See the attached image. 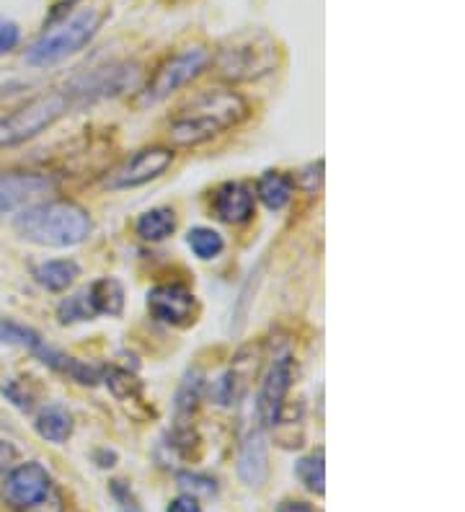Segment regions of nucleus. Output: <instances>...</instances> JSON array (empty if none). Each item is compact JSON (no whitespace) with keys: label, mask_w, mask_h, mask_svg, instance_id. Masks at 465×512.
I'll return each instance as SVG.
<instances>
[{"label":"nucleus","mask_w":465,"mask_h":512,"mask_svg":"<svg viewBox=\"0 0 465 512\" xmlns=\"http://www.w3.org/2000/svg\"><path fill=\"white\" fill-rule=\"evenodd\" d=\"M248 117V104L236 91H202L168 122V138L179 148H194L217 138L220 132L241 125Z\"/></svg>","instance_id":"nucleus-1"},{"label":"nucleus","mask_w":465,"mask_h":512,"mask_svg":"<svg viewBox=\"0 0 465 512\" xmlns=\"http://www.w3.org/2000/svg\"><path fill=\"white\" fill-rule=\"evenodd\" d=\"M21 238L37 246L68 249L83 244L93 231V220L83 205L73 200H47L26 207L16 218Z\"/></svg>","instance_id":"nucleus-2"},{"label":"nucleus","mask_w":465,"mask_h":512,"mask_svg":"<svg viewBox=\"0 0 465 512\" xmlns=\"http://www.w3.org/2000/svg\"><path fill=\"white\" fill-rule=\"evenodd\" d=\"M101 21H104V13L99 8L75 11L73 16L60 21L52 32H47L31 44L29 52H26V63L31 68H50V65L62 63L65 57L81 52L96 37V32L101 29Z\"/></svg>","instance_id":"nucleus-3"},{"label":"nucleus","mask_w":465,"mask_h":512,"mask_svg":"<svg viewBox=\"0 0 465 512\" xmlns=\"http://www.w3.org/2000/svg\"><path fill=\"white\" fill-rule=\"evenodd\" d=\"M210 63L215 65L217 78H223V81H259L277 68V44L264 32L246 34V37L225 44L223 50H217L215 60Z\"/></svg>","instance_id":"nucleus-4"},{"label":"nucleus","mask_w":465,"mask_h":512,"mask_svg":"<svg viewBox=\"0 0 465 512\" xmlns=\"http://www.w3.org/2000/svg\"><path fill=\"white\" fill-rule=\"evenodd\" d=\"M68 109L70 99L62 91L34 96V99H29L19 109H13L11 114L0 119V148H13V145L37 138L39 132L50 130L57 119L65 117Z\"/></svg>","instance_id":"nucleus-5"},{"label":"nucleus","mask_w":465,"mask_h":512,"mask_svg":"<svg viewBox=\"0 0 465 512\" xmlns=\"http://www.w3.org/2000/svg\"><path fill=\"white\" fill-rule=\"evenodd\" d=\"M210 60L212 55L205 47H189V50H181L174 57L163 60L158 65V70L153 73V78L148 81V86H145L143 94H140V104L143 107H153V104L166 101L179 88H184L186 83H192L194 78L205 73Z\"/></svg>","instance_id":"nucleus-6"},{"label":"nucleus","mask_w":465,"mask_h":512,"mask_svg":"<svg viewBox=\"0 0 465 512\" xmlns=\"http://www.w3.org/2000/svg\"><path fill=\"white\" fill-rule=\"evenodd\" d=\"M174 163V150L153 145V148H143L132 153L130 158H124L119 166H114L109 174L104 176V189H132L143 187V184L153 182L161 174H166L168 166Z\"/></svg>","instance_id":"nucleus-7"},{"label":"nucleus","mask_w":465,"mask_h":512,"mask_svg":"<svg viewBox=\"0 0 465 512\" xmlns=\"http://www.w3.org/2000/svg\"><path fill=\"white\" fill-rule=\"evenodd\" d=\"M137 75H140V68L135 63H112L104 68H93L70 83L68 99L99 101L119 96L137 86Z\"/></svg>","instance_id":"nucleus-8"},{"label":"nucleus","mask_w":465,"mask_h":512,"mask_svg":"<svg viewBox=\"0 0 465 512\" xmlns=\"http://www.w3.org/2000/svg\"><path fill=\"white\" fill-rule=\"evenodd\" d=\"M292 381H295V360L290 355L277 357L264 375L259 399H256V422L264 430H272L274 422H277L282 406L287 404L285 399L290 394Z\"/></svg>","instance_id":"nucleus-9"},{"label":"nucleus","mask_w":465,"mask_h":512,"mask_svg":"<svg viewBox=\"0 0 465 512\" xmlns=\"http://www.w3.org/2000/svg\"><path fill=\"white\" fill-rule=\"evenodd\" d=\"M55 189V179L37 171H8L0 174V218L11 215L21 207L37 205L44 194Z\"/></svg>","instance_id":"nucleus-10"},{"label":"nucleus","mask_w":465,"mask_h":512,"mask_svg":"<svg viewBox=\"0 0 465 512\" xmlns=\"http://www.w3.org/2000/svg\"><path fill=\"white\" fill-rule=\"evenodd\" d=\"M52 489V476L47 474L42 463H21L3 481V500L16 510H29L42 502Z\"/></svg>","instance_id":"nucleus-11"},{"label":"nucleus","mask_w":465,"mask_h":512,"mask_svg":"<svg viewBox=\"0 0 465 512\" xmlns=\"http://www.w3.org/2000/svg\"><path fill=\"white\" fill-rule=\"evenodd\" d=\"M148 311L155 321L168 326H189L197 316V298L184 285H158L148 293Z\"/></svg>","instance_id":"nucleus-12"},{"label":"nucleus","mask_w":465,"mask_h":512,"mask_svg":"<svg viewBox=\"0 0 465 512\" xmlns=\"http://www.w3.org/2000/svg\"><path fill=\"white\" fill-rule=\"evenodd\" d=\"M238 476L251 489H261L269 479V445L259 422L251 427L238 450Z\"/></svg>","instance_id":"nucleus-13"},{"label":"nucleus","mask_w":465,"mask_h":512,"mask_svg":"<svg viewBox=\"0 0 465 512\" xmlns=\"http://www.w3.org/2000/svg\"><path fill=\"white\" fill-rule=\"evenodd\" d=\"M212 210L223 223L243 225L254 218V192L246 184L230 182L215 192Z\"/></svg>","instance_id":"nucleus-14"},{"label":"nucleus","mask_w":465,"mask_h":512,"mask_svg":"<svg viewBox=\"0 0 465 512\" xmlns=\"http://www.w3.org/2000/svg\"><path fill=\"white\" fill-rule=\"evenodd\" d=\"M292 192H295V179L287 176L285 171H264L259 184H256V197L269 210H282V207L290 205Z\"/></svg>","instance_id":"nucleus-15"},{"label":"nucleus","mask_w":465,"mask_h":512,"mask_svg":"<svg viewBox=\"0 0 465 512\" xmlns=\"http://www.w3.org/2000/svg\"><path fill=\"white\" fill-rule=\"evenodd\" d=\"M78 275H81V267L73 259H50V262H42L39 267H34V280H37V285H42L50 293L68 290L78 280Z\"/></svg>","instance_id":"nucleus-16"},{"label":"nucleus","mask_w":465,"mask_h":512,"mask_svg":"<svg viewBox=\"0 0 465 512\" xmlns=\"http://www.w3.org/2000/svg\"><path fill=\"white\" fill-rule=\"evenodd\" d=\"M34 427H37L39 438L47 443H65L73 435V414L65 406L50 404L37 414Z\"/></svg>","instance_id":"nucleus-17"},{"label":"nucleus","mask_w":465,"mask_h":512,"mask_svg":"<svg viewBox=\"0 0 465 512\" xmlns=\"http://www.w3.org/2000/svg\"><path fill=\"white\" fill-rule=\"evenodd\" d=\"M137 236L148 241V244H158L166 241L168 236H174L176 231V213L171 207H153L148 213H143L135 223Z\"/></svg>","instance_id":"nucleus-18"},{"label":"nucleus","mask_w":465,"mask_h":512,"mask_svg":"<svg viewBox=\"0 0 465 512\" xmlns=\"http://www.w3.org/2000/svg\"><path fill=\"white\" fill-rule=\"evenodd\" d=\"M86 293H88V300H91L93 311H96V316H99V313H104V316H122L124 288L119 280H114V277L96 280Z\"/></svg>","instance_id":"nucleus-19"},{"label":"nucleus","mask_w":465,"mask_h":512,"mask_svg":"<svg viewBox=\"0 0 465 512\" xmlns=\"http://www.w3.org/2000/svg\"><path fill=\"white\" fill-rule=\"evenodd\" d=\"M202 388H205V381H202L199 370L186 373V378L181 381L179 391H176V401H174L176 422H181V425H184L186 419H192L194 409H197V404L202 401Z\"/></svg>","instance_id":"nucleus-20"},{"label":"nucleus","mask_w":465,"mask_h":512,"mask_svg":"<svg viewBox=\"0 0 465 512\" xmlns=\"http://www.w3.org/2000/svg\"><path fill=\"white\" fill-rule=\"evenodd\" d=\"M298 479L303 481V487L308 492L323 497L326 494V458H323V448H318L316 453H310L308 458L298 463Z\"/></svg>","instance_id":"nucleus-21"},{"label":"nucleus","mask_w":465,"mask_h":512,"mask_svg":"<svg viewBox=\"0 0 465 512\" xmlns=\"http://www.w3.org/2000/svg\"><path fill=\"white\" fill-rule=\"evenodd\" d=\"M186 244H189V249L194 251V256H199V259L210 262V259H215V256L223 254L225 238L220 236L217 231H212V228L199 225V228H192V231H189V236H186Z\"/></svg>","instance_id":"nucleus-22"},{"label":"nucleus","mask_w":465,"mask_h":512,"mask_svg":"<svg viewBox=\"0 0 465 512\" xmlns=\"http://www.w3.org/2000/svg\"><path fill=\"white\" fill-rule=\"evenodd\" d=\"M106 386L119 401H135L143 394V383L137 381V375L122 368H112L106 373Z\"/></svg>","instance_id":"nucleus-23"},{"label":"nucleus","mask_w":465,"mask_h":512,"mask_svg":"<svg viewBox=\"0 0 465 512\" xmlns=\"http://www.w3.org/2000/svg\"><path fill=\"white\" fill-rule=\"evenodd\" d=\"M0 342L16 344V347H24V350L34 352L44 339L39 337L37 331L29 329V326L16 324V321H8V319H0Z\"/></svg>","instance_id":"nucleus-24"},{"label":"nucleus","mask_w":465,"mask_h":512,"mask_svg":"<svg viewBox=\"0 0 465 512\" xmlns=\"http://www.w3.org/2000/svg\"><path fill=\"white\" fill-rule=\"evenodd\" d=\"M93 316H96V311H93L86 290H81V293L73 295V298H65L60 303V308H57V319H60V324H78V321H91Z\"/></svg>","instance_id":"nucleus-25"},{"label":"nucleus","mask_w":465,"mask_h":512,"mask_svg":"<svg viewBox=\"0 0 465 512\" xmlns=\"http://www.w3.org/2000/svg\"><path fill=\"white\" fill-rule=\"evenodd\" d=\"M179 487L184 489V494H192L194 500H199V497L210 500V497H215V494H217V484H215V479H210V476L181 474L179 476Z\"/></svg>","instance_id":"nucleus-26"},{"label":"nucleus","mask_w":465,"mask_h":512,"mask_svg":"<svg viewBox=\"0 0 465 512\" xmlns=\"http://www.w3.org/2000/svg\"><path fill=\"white\" fill-rule=\"evenodd\" d=\"M321 182H323V161L310 163V166H305V169L298 174V187L308 194L316 192V189L321 187Z\"/></svg>","instance_id":"nucleus-27"},{"label":"nucleus","mask_w":465,"mask_h":512,"mask_svg":"<svg viewBox=\"0 0 465 512\" xmlns=\"http://www.w3.org/2000/svg\"><path fill=\"white\" fill-rule=\"evenodd\" d=\"M19 39H21L19 26L13 24V21L0 19V55H6V52H11L13 47L19 44Z\"/></svg>","instance_id":"nucleus-28"},{"label":"nucleus","mask_w":465,"mask_h":512,"mask_svg":"<svg viewBox=\"0 0 465 512\" xmlns=\"http://www.w3.org/2000/svg\"><path fill=\"white\" fill-rule=\"evenodd\" d=\"M166 512H202V505H199V500H194L192 494H179L176 500H171Z\"/></svg>","instance_id":"nucleus-29"},{"label":"nucleus","mask_w":465,"mask_h":512,"mask_svg":"<svg viewBox=\"0 0 465 512\" xmlns=\"http://www.w3.org/2000/svg\"><path fill=\"white\" fill-rule=\"evenodd\" d=\"M13 458H16V450H13V445H8L0 440V474H3L8 466H11Z\"/></svg>","instance_id":"nucleus-30"},{"label":"nucleus","mask_w":465,"mask_h":512,"mask_svg":"<svg viewBox=\"0 0 465 512\" xmlns=\"http://www.w3.org/2000/svg\"><path fill=\"white\" fill-rule=\"evenodd\" d=\"M277 512H313V507L308 502H300V500H290V502H282Z\"/></svg>","instance_id":"nucleus-31"}]
</instances>
